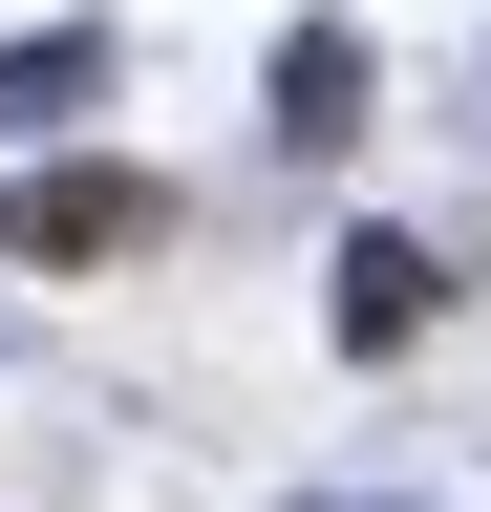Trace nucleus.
Segmentation results:
<instances>
[{"instance_id":"f257e3e1","label":"nucleus","mask_w":491,"mask_h":512,"mask_svg":"<svg viewBox=\"0 0 491 512\" xmlns=\"http://www.w3.org/2000/svg\"><path fill=\"white\" fill-rule=\"evenodd\" d=\"M129 235H150L129 171H43V192H22V256H43V278H65V256H129Z\"/></svg>"}]
</instances>
